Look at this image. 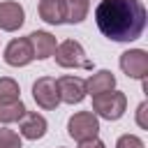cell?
Returning <instances> with one entry per match:
<instances>
[{"instance_id":"cell-1","label":"cell","mask_w":148,"mask_h":148,"mask_svg":"<svg viewBox=\"0 0 148 148\" xmlns=\"http://www.w3.org/2000/svg\"><path fill=\"white\" fill-rule=\"evenodd\" d=\"M146 7L141 0H102L95 7V23L111 42H134L146 30Z\"/></svg>"},{"instance_id":"cell-2","label":"cell","mask_w":148,"mask_h":148,"mask_svg":"<svg viewBox=\"0 0 148 148\" xmlns=\"http://www.w3.org/2000/svg\"><path fill=\"white\" fill-rule=\"evenodd\" d=\"M127 109V95L120 90H111L104 95H95L92 97V113L104 118V120H118L123 118Z\"/></svg>"},{"instance_id":"cell-3","label":"cell","mask_w":148,"mask_h":148,"mask_svg":"<svg viewBox=\"0 0 148 148\" xmlns=\"http://www.w3.org/2000/svg\"><path fill=\"white\" fill-rule=\"evenodd\" d=\"M53 56H56V62L65 69H72V67L74 69H90L92 67V62L86 58L83 46L76 39H65L62 44H58Z\"/></svg>"},{"instance_id":"cell-4","label":"cell","mask_w":148,"mask_h":148,"mask_svg":"<svg viewBox=\"0 0 148 148\" xmlns=\"http://www.w3.org/2000/svg\"><path fill=\"white\" fill-rule=\"evenodd\" d=\"M97 132H99V118L92 111H79V113L69 116V120H67V134L76 141L92 139V136H97Z\"/></svg>"},{"instance_id":"cell-5","label":"cell","mask_w":148,"mask_h":148,"mask_svg":"<svg viewBox=\"0 0 148 148\" xmlns=\"http://www.w3.org/2000/svg\"><path fill=\"white\" fill-rule=\"evenodd\" d=\"M32 97L37 102V106L46 109V111H53L58 104H60V95H58V83L53 76H39L35 83H32Z\"/></svg>"},{"instance_id":"cell-6","label":"cell","mask_w":148,"mask_h":148,"mask_svg":"<svg viewBox=\"0 0 148 148\" xmlns=\"http://www.w3.org/2000/svg\"><path fill=\"white\" fill-rule=\"evenodd\" d=\"M120 69L130 79H146L148 76V53L143 49H130L120 56Z\"/></svg>"},{"instance_id":"cell-7","label":"cell","mask_w":148,"mask_h":148,"mask_svg":"<svg viewBox=\"0 0 148 148\" xmlns=\"http://www.w3.org/2000/svg\"><path fill=\"white\" fill-rule=\"evenodd\" d=\"M32 60H35V56H32V46H30L28 37L12 39L5 46V62L7 65H12V67H25Z\"/></svg>"},{"instance_id":"cell-8","label":"cell","mask_w":148,"mask_h":148,"mask_svg":"<svg viewBox=\"0 0 148 148\" xmlns=\"http://www.w3.org/2000/svg\"><path fill=\"white\" fill-rule=\"evenodd\" d=\"M56 83H58L60 102H65V104H79V102H83V97H86V81L81 76L67 74V76H60Z\"/></svg>"},{"instance_id":"cell-9","label":"cell","mask_w":148,"mask_h":148,"mask_svg":"<svg viewBox=\"0 0 148 148\" xmlns=\"http://www.w3.org/2000/svg\"><path fill=\"white\" fill-rule=\"evenodd\" d=\"M25 23V12L18 2L14 0H5L0 2V30L5 32H14Z\"/></svg>"},{"instance_id":"cell-10","label":"cell","mask_w":148,"mask_h":148,"mask_svg":"<svg viewBox=\"0 0 148 148\" xmlns=\"http://www.w3.org/2000/svg\"><path fill=\"white\" fill-rule=\"evenodd\" d=\"M28 42H30V46H32V56L37 58V60H46V58H51L53 53H56V37L51 35V32H46V30H35V32H30L28 35Z\"/></svg>"},{"instance_id":"cell-11","label":"cell","mask_w":148,"mask_h":148,"mask_svg":"<svg viewBox=\"0 0 148 148\" xmlns=\"http://www.w3.org/2000/svg\"><path fill=\"white\" fill-rule=\"evenodd\" d=\"M46 130H49V123L37 111H25V116L21 118V136L23 139L37 141V139H42L46 134Z\"/></svg>"},{"instance_id":"cell-12","label":"cell","mask_w":148,"mask_h":148,"mask_svg":"<svg viewBox=\"0 0 148 148\" xmlns=\"http://www.w3.org/2000/svg\"><path fill=\"white\" fill-rule=\"evenodd\" d=\"M113 88H116V76L109 69H99V72L90 74V79L86 81V95H92V97L111 92Z\"/></svg>"},{"instance_id":"cell-13","label":"cell","mask_w":148,"mask_h":148,"mask_svg":"<svg viewBox=\"0 0 148 148\" xmlns=\"http://www.w3.org/2000/svg\"><path fill=\"white\" fill-rule=\"evenodd\" d=\"M39 18L51 25L65 23V2L62 0H39Z\"/></svg>"},{"instance_id":"cell-14","label":"cell","mask_w":148,"mask_h":148,"mask_svg":"<svg viewBox=\"0 0 148 148\" xmlns=\"http://www.w3.org/2000/svg\"><path fill=\"white\" fill-rule=\"evenodd\" d=\"M65 2V23H81L88 16L90 2L88 0H62Z\"/></svg>"},{"instance_id":"cell-15","label":"cell","mask_w":148,"mask_h":148,"mask_svg":"<svg viewBox=\"0 0 148 148\" xmlns=\"http://www.w3.org/2000/svg\"><path fill=\"white\" fill-rule=\"evenodd\" d=\"M25 104L21 102V99H16V102H0V123H16V120H21L23 116H25Z\"/></svg>"},{"instance_id":"cell-16","label":"cell","mask_w":148,"mask_h":148,"mask_svg":"<svg viewBox=\"0 0 148 148\" xmlns=\"http://www.w3.org/2000/svg\"><path fill=\"white\" fill-rule=\"evenodd\" d=\"M21 99V88L14 79L2 76L0 79V102H16Z\"/></svg>"},{"instance_id":"cell-17","label":"cell","mask_w":148,"mask_h":148,"mask_svg":"<svg viewBox=\"0 0 148 148\" xmlns=\"http://www.w3.org/2000/svg\"><path fill=\"white\" fill-rule=\"evenodd\" d=\"M0 148H23L21 134H16L14 130L0 127Z\"/></svg>"},{"instance_id":"cell-18","label":"cell","mask_w":148,"mask_h":148,"mask_svg":"<svg viewBox=\"0 0 148 148\" xmlns=\"http://www.w3.org/2000/svg\"><path fill=\"white\" fill-rule=\"evenodd\" d=\"M116 148H146L143 141L134 134H123L118 141H116Z\"/></svg>"},{"instance_id":"cell-19","label":"cell","mask_w":148,"mask_h":148,"mask_svg":"<svg viewBox=\"0 0 148 148\" xmlns=\"http://www.w3.org/2000/svg\"><path fill=\"white\" fill-rule=\"evenodd\" d=\"M146 109H148V102H141L136 106V123L141 130H148V120H146Z\"/></svg>"},{"instance_id":"cell-20","label":"cell","mask_w":148,"mask_h":148,"mask_svg":"<svg viewBox=\"0 0 148 148\" xmlns=\"http://www.w3.org/2000/svg\"><path fill=\"white\" fill-rule=\"evenodd\" d=\"M79 148H106L102 139L92 136V139H86V141H79Z\"/></svg>"}]
</instances>
